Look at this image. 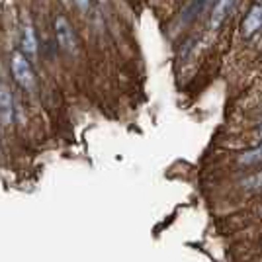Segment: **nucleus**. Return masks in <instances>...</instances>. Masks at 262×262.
Masks as SVG:
<instances>
[{"instance_id":"12","label":"nucleus","mask_w":262,"mask_h":262,"mask_svg":"<svg viewBox=\"0 0 262 262\" xmlns=\"http://www.w3.org/2000/svg\"><path fill=\"white\" fill-rule=\"evenodd\" d=\"M176 2H182V0H176Z\"/></svg>"},{"instance_id":"10","label":"nucleus","mask_w":262,"mask_h":262,"mask_svg":"<svg viewBox=\"0 0 262 262\" xmlns=\"http://www.w3.org/2000/svg\"><path fill=\"white\" fill-rule=\"evenodd\" d=\"M258 135H260V137H262V125H260V129H258Z\"/></svg>"},{"instance_id":"5","label":"nucleus","mask_w":262,"mask_h":262,"mask_svg":"<svg viewBox=\"0 0 262 262\" xmlns=\"http://www.w3.org/2000/svg\"><path fill=\"white\" fill-rule=\"evenodd\" d=\"M235 6H237V0H217V2H215V8L211 12V20H209L211 28H213V30L219 28L221 24L227 20V16L233 12Z\"/></svg>"},{"instance_id":"9","label":"nucleus","mask_w":262,"mask_h":262,"mask_svg":"<svg viewBox=\"0 0 262 262\" xmlns=\"http://www.w3.org/2000/svg\"><path fill=\"white\" fill-rule=\"evenodd\" d=\"M75 2H77V6L80 10H86L88 4H90V0H75Z\"/></svg>"},{"instance_id":"2","label":"nucleus","mask_w":262,"mask_h":262,"mask_svg":"<svg viewBox=\"0 0 262 262\" xmlns=\"http://www.w3.org/2000/svg\"><path fill=\"white\" fill-rule=\"evenodd\" d=\"M55 35H57V43L67 53H75L77 51V35L73 32L71 24L65 16H57L55 18Z\"/></svg>"},{"instance_id":"11","label":"nucleus","mask_w":262,"mask_h":262,"mask_svg":"<svg viewBox=\"0 0 262 262\" xmlns=\"http://www.w3.org/2000/svg\"><path fill=\"white\" fill-rule=\"evenodd\" d=\"M98 2H100V4H104V2H108V0H98Z\"/></svg>"},{"instance_id":"6","label":"nucleus","mask_w":262,"mask_h":262,"mask_svg":"<svg viewBox=\"0 0 262 262\" xmlns=\"http://www.w3.org/2000/svg\"><path fill=\"white\" fill-rule=\"evenodd\" d=\"M22 53L30 59V57H35L37 55V37H35V30H33V26H24L22 30Z\"/></svg>"},{"instance_id":"7","label":"nucleus","mask_w":262,"mask_h":262,"mask_svg":"<svg viewBox=\"0 0 262 262\" xmlns=\"http://www.w3.org/2000/svg\"><path fill=\"white\" fill-rule=\"evenodd\" d=\"M241 164H256V163H262V145H258L256 149H252V151H247V153L241 155L239 159Z\"/></svg>"},{"instance_id":"1","label":"nucleus","mask_w":262,"mask_h":262,"mask_svg":"<svg viewBox=\"0 0 262 262\" xmlns=\"http://www.w3.org/2000/svg\"><path fill=\"white\" fill-rule=\"evenodd\" d=\"M12 77L14 80L24 88V90H33L35 88V75H33V69L28 61V57L18 51V53L12 55Z\"/></svg>"},{"instance_id":"4","label":"nucleus","mask_w":262,"mask_h":262,"mask_svg":"<svg viewBox=\"0 0 262 262\" xmlns=\"http://www.w3.org/2000/svg\"><path fill=\"white\" fill-rule=\"evenodd\" d=\"M14 118V100H12V90L4 82H0V121L10 123Z\"/></svg>"},{"instance_id":"3","label":"nucleus","mask_w":262,"mask_h":262,"mask_svg":"<svg viewBox=\"0 0 262 262\" xmlns=\"http://www.w3.org/2000/svg\"><path fill=\"white\" fill-rule=\"evenodd\" d=\"M258 30H262V2L254 4L251 10L247 12L245 20L241 24V32H243L245 37H251Z\"/></svg>"},{"instance_id":"8","label":"nucleus","mask_w":262,"mask_h":262,"mask_svg":"<svg viewBox=\"0 0 262 262\" xmlns=\"http://www.w3.org/2000/svg\"><path fill=\"white\" fill-rule=\"evenodd\" d=\"M243 186L247 190H262V172H256V174L249 176L243 180Z\"/></svg>"}]
</instances>
